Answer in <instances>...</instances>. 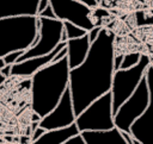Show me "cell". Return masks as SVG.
Masks as SVG:
<instances>
[{"instance_id": "cell-20", "label": "cell", "mask_w": 153, "mask_h": 144, "mask_svg": "<svg viewBox=\"0 0 153 144\" xmlns=\"http://www.w3.org/2000/svg\"><path fill=\"white\" fill-rule=\"evenodd\" d=\"M102 26H99V25H96L92 30H90L88 32H87V35H88V38H90V42H91V44L98 38V35H99V32L102 31Z\"/></svg>"}, {"instance_id": "cell-17", "label": "cell", "mask_w": 153, "mask_h": 144, "mask_svg": "<svg viewBox=\"0 0 153 144\" xmlns=\"http://www.w3.org/2000/svg\"><path fill=\"white\" fill-rule=\"evenodd\" d=\"M141 56H142V54L139 51H131V52L124 54L120 69H129L131 67H135L139 63V61L141 60Z\"/></svg>"}, {"instance_id": "cell-22", "label": "cell", "mask_w": 153, "mask_h": 144, "mask_svg": "<svg viewBox=\"0 0 153 144\" xmlns=\"http://www.w3.org/2000/svg\"><path fill=\"white\" fill-rule=\"evenodd\" d=\"M44 132H45V130L43 129V127H37L36 130H33L32 131V133H31V139H32V143L33 142H36L38 138H41L43 134H44Z\"/></svg>"}, {"instance_id": "cell-4", "label": "cell", "mask_w": 153, "mask_h": 144, "mask_svg": "<svg viewBox=\"0 0 153 144\" xmlns=\"http://www.w3.org/2000/svg\"><path fill=\"white\" fill-rule=\"evenodd\" d=\"M151 64V56L147 54H142L141 60L135 67H131L129 69H118L115 71L110 90L112 95L114 114L122 106V104L135 92Z\"/></svg>"}, {"instance_id": "cell-28", "label": "cell", "mask_w": 153, "mask_h": 144, "mask_svg": "<svg viewBox=\"0 0 153 144\" xmlns=\"http://www.w3.org/2000/svg\"><path fill=\"white\" fill-rule=\"evenodd\" d=\"M79 1H81V2L86 4V5H87V6H90L91 8H96V7H98V6H99V2H98L97 0H79Z\"/></svg>"}, {"instance_id": "cell-26", "label": "cell", "mask_w": 153, "mask_h": 144, "mask_svg": "<svg viewBox=\"0 0 153 144\" xmlns=\"http://www.w3.org/2000/svg\"><path fill=\"white\" fill-rule=\"evenodd\" d=\"M18 143L19 144H32V139H31V136H20L18 138Z\"/></svg>"}, {"instance_id": "cell-13", "label": "cell", "mask_w": 153, "mask_h": 144, "mask_svg": "<svg viewBox=\"0 0 153 144\" xmlns=\"http://www.w3.org/2000/svg\"><path fill=\"white\" fill-rule=\"evenodd\" d=\"M91 49V42L88 35L75 39L67 40V60L71 69L79 67L87 57Z\"/></svg>"}, {"instance_id": "cell-5", "label": "cell", "mask_w": 153, "mask_h": 144, "mask_svg": "<svg viewBox=\"0 0 153 144\" xmlns=\"http://www.w3.org/2000/svg\"><path fill=\"white\" fill-rule=\"evenodd\" d=\"M75 124L80 133L85 131H109L115 129L111 92L87 106L76 117Z\"/></svg>"}, {"instance_id": "cell-32", "label": "cell", "mask_w": 153, "mask_h": 144, "mask_svg": "<svg viewBox=\"0 0 153 144\" xmlns=\"http://www.w3.org/2000/svg\"><path fill=\"white\" fill-rule=\"evenodd\" d=\"M152 67H153V60H152Z\"/></svg>"}, {"instance_id": "cell-18", "label": "cell", "mask_w": 153, "mask_h": 144, "mask_svg": "<svg viewBox=\"0 0 153 144\" xmlns=\"http://www.w3.org/2000/svg\"><path fill=\"white\" fill-rule=\"evenodd\" d=\"M23 52H24V51H14V52H11V54L6 55V56L2 57V58H4V61H5L6 64H8V65H13L14 63L18 62V60H19V57L22 56Z\"/></svg>"}, {"instance_id": "cell-24", "label": "cell", "mask_w": 153, "mask_h": 144, "mask_svg": "<svg viewBox=\"0 0 153 144\" xmlns=\"http://www.w3.org/2000/svg\"><path fill=\"white\" fill-rule=\"evenodd\" d=\"M50 5V0H39L38 1V7H37V15L45 8Z\"/></svg>"}, {"instance_id": "cell-23", "label": "cell", "mask_w": 153, "mask_h": 144, "mask_svg": "<svg viewBox=\"0 0 153 144\" xmlns=\"http://www.w3.org/2000/svg\"><path fill=\"white\" fill-rule=\"evenodd\" d=\"M123 55H124V54L115 55V57H114V67H115V71L118 70V69L121 68V64H122V61H123Z\"/></svg>"}, {"instance_id": "cell-3", "label": "cell", "mask_w": 153, "mask_h": 144, "mask_svg": "<svg viewBox=\"0 0 153 144\" xmlns=\"http://www.w3.org/2000/svg\"><path fill=\"white\" fill-rule=\"evenodd\" d=\"M38 35L37 15L0 18V58L14 51L27 50Z\"/></svg>"}, {"instance_id": "cell-7", "label": "cell", "mask_w": 153, "mask_h": 144, "mask_svg": "<svg viewBox=\"0 0 153 144\" xmlns=\"http://www.w3.org/2000/svg\"><path fill=\"white\" fill-rule=\"evenodd\" d=\"M149 88L145 75L135 92L122 104V106L114 114L115 127L118 129L121 132L129 133L131 125L147 109L149 105Z\"/></svg>"}, {"instance_id": "cell-9", "label": "cell", "mask_w": 153, "mask_h": 144, "mask_svg": "<svg viewBox=\"0 0 153 144\" xmlns=\"http://www.w3.org/2000/svg\"><path fill=\"white\" fill-rule=\"evenodd\" d=\"M76 114L73 107V100L71 95L69 88L65 92L59 104L54 107V109L43 117L39 121V127H43L45 131L63 129L71 126L75 123Z\"/></svg>"}, {"instance_id": "cell-19", "label": "cell", "mask_w": 153, "mask_h": 144, "mask_svg": "<svg viewBox=\"0 0 153 144\" xmlns=\"http://www.w3.org/2000/svg\"><path fill=\"white\" fill-rule=\"evenodd\" d=\"M37 17H43V18H48V19H56V15H55V12H54L51 5H49L48 7H45Z\"/></svg>"}, {"instance_id": "cell-16", "label": "cell", "mask_w": 153, "mask_h": 144, "mask_svg": "<svg viewBox=\"0 0 153 144\" xmlns=\"http://www.w3.org/2000/svg\"><path fill=\"white\" fill-rule=\"evenodd\" d=\"M86 33H87V31L79 27L78 25L72 24L69 21H63V37H62L63 42H67L69 39L80 38V37L85 36Z\"/></svg>"}, {"instance_id": "cell-29", "label": "cell", "mask_w": 153, "mask_h": 144, "mask_svg": "<svg viewBox=\"0 0 153 144\" xmlns=\"http://www.w3.org/2000/svg\"><path fill=\"white\" fill-rule=\"evenodd\" d=\"M41 117L37 114V113H35V112H32V115H31V120L32 121H41Z\"/></svg>"}, {"instance_id": "cell-15", "label": "cell", "mask_w": 153, "mask_h": 144, "mask_svg": "<svg viewBox=\"0 0 153 144\" xmlns=\"http://www.w3.org/2000/svg\"><path fill=\"white\" fill-rule=\"evenodd\" d=\"M79 133H80V131H79L76 124L74 123L73 125L63 127V129L45 131L44 134L41 138H38L36 142H33L32 144H63L69 138L79 134Z\"/></svg>"}, {"instance_id": "cell-2", "label": "cell", "mask_w": 153, "mask_h": 144, "mask_svg": "<svg viewBox=\"0 0 153 144\" xmlns=\"http://www.w3.org/2000/svg\"><path fill=\"white\" fill-rule=\"evenodd\" d=\"M69 64L67 57L51 62L31 76L30 105L41 118L50 113L69 88Z\"/></svg>"}, {"instance_id": "cell-8", "label": "cell", "mask_w": 153, "mask_h": 144, "mask_svg": "<svg viewBox=\"0 0 153 144\" xmlns=\"http://www.w3.org/2000/svg\"><path fill=\"white\" fill-rule=\"evenodd\" d=\"M50 5L56 19L61 21L75 24L87 32L96 26L92 18L93 8L79 0H50Z\"/></svg>"}, {"instance_id": "cell-1", "label": "cell", "mask_w": 153, "mask_h": 144, "mask_svg": "<svg viewBox=\"0 0 153 144\" xmlns=\"http://www.w3.org/2000/svg\"><path fill=\"white\" fill-rule=\"evenodd\" d=\"M115 33L103 27L86 60L69 71V90L76 117L94 100L111 90L115 74Z\"/></svg>"}, {"instance_id": "cell-14", "label": "cell", "mask_w": 153, "mask_h": 144, "mask_svg": "<svg viewBox=\"0 0 153 144\" xmlns=\"http://www.w3.org/2000/svg\"><path fill=\"white\" fill-rule=\"evenodd\" d=\"M81 136L86 144H128L123 133L116 127L109 131H85Z\"/></svg>"}, {"instance_id": "cell-21", "label": "cell", "mask_w": 153, "mask_h": 144, "mask_svg": "<svg viewBox=\"0 0 153 144\" xmlns=\"http://www.w3.org/2000/svg\"><path fill=\"white\" fill-rule=\"evenodd\" d=\"M63 144H86V142H85V139H84V137L81 136V133H79V134H76V136H74V137H72V138H69L67 142H65Z\"/></svg>"}, {"instance_id": "cell-33", "label": "cell", "mask_w": 153, "mask_h": 144, "mask_svg": "<svg viewBox=\"0 0 153 144\" xmlns=\"http://www.w3.org/2000/svg\"><path fill=\"white\" fill-rule=\"evenodd\" d=\"M97 1H98V2H100V0H97Z\"/></svg>"}, {"instance_id": "cell-12", "label": "cell", "mask_w": 153, "mask_h": 144, "mask_svg": "<svg viewBox=\"0 0 153 144\" xmlns=\"http://www.w3.org/2000/svg\"><path fill=\"white\" fill-rule=\"evenodd\" d=\"M39 0H0V18L37 15Z\"/></svg>"}, {"instance_id": "cell-6", "label": "cell", "mask_w": 153, "mask_h": 144, "mask_svg": "<svg viewBox=\"0 0 153 144\" xmlns=\"http://www.w3.org/2000/svg\"><path fill=\"white\" fill-rule=\"evenodd\" d=\"M63 21L59 19H48L38 17V35L35 43L25 50L19 57L18 62L32 57L44 56L53 52L56 46L63 42Z\"/></svg>"}, {"instance_id": "cell-11", "label": "cell", "mask_w": 153, "mask_h": 144, "mask_svg": "<svg viewBox=\"0 0 153 144\" xmlns=\"http://www.w3.org/2000/svg\"><path fill=\"white\" fill-rule=\"evenodd\" d=\"M67 46V42H61L56 49L44 56H38V57H32L29 60H24L22 62H17L12 65V76H18L23 79H30L33 74H36L38 70L51 63L55 58V56Z\"/></svg>"}, {"instance_id": "cell-31", "label": "cell", "mask_w": 153, "mask_h": 144, "mask_svg": "<svg viewBox=\"0 0 153 144\" xmlns=\"http://www.w3.org/2000/svg\"><path fill=\"white\" fill-rule=\"evenodd\" d=\"M5 81H6V77H5V76L1 74V71H0V86H1V84H2Z\"/></svg>"}, {"instance_id": "cell-25", "label": "cell", "mask_w": 153, "mask_h": 144, "mask_svg": "<svg viewBox=\"0 0 153 144\" xmlns=\"http://www.w3.org/2000/svg\"><path fill=\"white\" fill-rule=\"evenodd\" d=\"M0 71H1V74H2L6 79H8L10 76H12V65H8V64H7V65H6L5 68H2Z\"/></svg>"}, {"instance_id": "cell-27", "label": "cell", "mask_w": 153, "mask_h": 144, "mask_svg": "<svg viewBox=\"0 0 153 144\" xmlns=\"http://www.w3.org/2000/svg\"><path fill=\"white\" fill-rule=\"evenodd\" d=\"M65 57H67V46L65 48V49H62L56 56H55V58H54V61L53 62H56V61H60V60H62V58H65Z\"/></svg>"}, {"instance_id": "cell-30", "label": "cell", "mask_w": 153, "mask_h": 144, "mask_svg": "<svg viewBox=\"0 0 153 144\" xmlns=\"http://www.w3.org/2000/svg\"><path fill=\"white\" fill-rule=\"evenodd\" d=\"M7 64L5 63V61H4V58H0V70L2 69V68H5Z\"/></svg>"}, {"instance_id": "cell-10", "label": "cell", "mask_w": 153, "mask_h": 144, "mask_svg": "<svg viewBox=\"0 0 153 144\" xmlns=\"http://www.w3.org/2000/svg\"><path fill=\"white\" fill-rule=\"evenodd\" d=\"M146 79L149 88V105L145 113L130 127V136L141 144H153V67H148Z\"/></svg>"}]
</instances>
